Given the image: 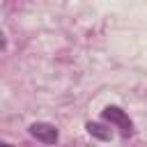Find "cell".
<instances>
[{"instance_id": "cell-1", "label": "cell", "mask_w": 147, "mask_h": 147, "mask_svg": "<svg viewBox=\"0 0 147 147\" xmlns=\"http://www.w3.org/2000/svg\"><path fill=\"white\" fill-rule=\"evenodd\" d=\"M30 133H32L37 140L46 142V145L57 142V129H55L53 124H46V122H34V124L30 126Z\"/></svg>"}, {"instance_id": "cell-2", "label": "cell", "mask_w": 147, "mask_h": 147, "mask_svg": "<svg viewBox=\"0 0 147 147\" xmlns=\"http://www.w3.org/2000/svg\"><path fill=\"white\" fill-rule=\"evenodd\" d=\"M103 119H108V122L122 126L124 133L131 131V119H129V115H126L122 108H117V106H108V108H103Z\"/></svg>"}, {"instance_id": "cell-3", "label": "cell", "mask_w": 147, "mask_h": 147, "mask_svg": "<svg viewBox=\"0 0 147 147\" xmlns=\"http://www.w3.org/2000/svg\"><path fill=\"white\" fill-rule=\"evenodd\" d=\"M87 133H90V136H94V138H99V140H110V131H108V129H103L101 124H94V122H90V124H87Z\"/></svg>"}, {"instance_id": "cell-4", "label": "cell", "mask_w": 147, "mask_h": 147, "mask_svg": "<svg viewBox=\"0 0 147 147\" xmlns=\"http://www.w3.org/2000/svg\"><path fill=\"white\" fill-rule=\"evenodd\" d=\"M2 48H5V34L0 32V51H2Z\"/></svg>"}, {"instance_id": "cell-5", "label": "cell", "mask_w": 147, "mask_h": 147, "mask_svg": "<svg viewBox=\"0 0 147 147\" xmlns=\"http://www.w3.org/2000/svg\"><path fill=\"white\" fill-rule=\"evenodd\" d=\"M0 147H7V145H0Z\"/></svg>"}]
</instances>
